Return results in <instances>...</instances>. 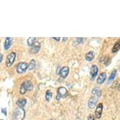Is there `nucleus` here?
<instances>
[{
  "label": "nucleus",
  "instance_id": "obj_1",
  "mask_svg": "<svg viewBox=\"0 0 120 120\" xmlns=\"http://www.w3.org/2000/svg\"><path fill=\"white\" fill-rule=\"evenodd\" d=\"M25 116V111L23 108H17L14 110L12 114L13 120H23Z\"/></svg>",
  "mask_w": 120,
  "mask_h": 120
},
{
  "label": "nucleus",
  "instance_id": "obj_2",
  "mask_svg": "<svg viewBox=\"0 0 120 120\" xmlns=\"http://www.w3.org/2000/svg\"><path fill=\"white\" fill-rule=\"evenodd\" d=\"M32 89H33L32 83L29 81H25V82L22 83V84L21 85V87H20V93L22 94H24L27 91L32 90Z\"/></svg>",
  "mask_w": 120,
  "mask_h": 120
},
{
  "label": "nucleus",
  "instance_id": "obj_3",
  "mask_svg": "<svg viewBox=\"0 0 120 120\" xmlns=\"http://www.w3.org/2000/svg\"><path fill=\"white\" fill-rule=\"evenodd\" d=\"M68 95V91L67 89L64 87H60L57 89V99L58 101L60 100L61 98H65Z\"/></svg>",
  "mask_w": 120,
  "mask_h": 120
},
{
  "label": "nucleus",
  "instance_id": "obj_4",
  "mask_svg": "<svg viewBox=\"0 0 120 120\" xmlns=\"http://www.w3.org/2000/svg\"><path fill=\"white\" fill-rule=\"evenodd\" d=\"M16 58V53L15 52H11V53H9L6 57V65L7 67H10L11 65L13 64L15 62Z\"/></svg>",
  "mask_w": 120,
  "mask_h": 120
},
{
  "label": "nucleus",
  "instance_id": "obj_5",
  "mask_svg": "<svg viewBox=\"0 0 120 120\" xmlns=\"http://www.w3.org/2000/svg\"><path fill=\"white\" fill-rule=\"evenodd\" d=\"M28 64L26 62H20L17 65V67H16L17 72L19 73V74H22V73L25 72L28 68Z\"/></svg>",
  "mask_w": 120,
  "mask_h": 120
},
{
  "label": "nucleus",
  "instance_id": "obj_6",
  "mask_svg": "<svg viewBox=\"0 0 120 120\" xmlns=\"http://www.w3.org/2000/svg\"><path fill=\"white\" fill-rule=\"evenodd\" d=\"M102 108H103V106H102V103H99L98 104L96 107V111H95V116H96L98 119L100 118L101 117V114L102 112Z\"/></svg>",
  "mask_w": 120,
  "mask_h": 120
},
{
  "label": "nucleus",
  "instance_id": "obj_7",
  "mask_svg": "<svg viewBox=\"0 0 120 120\" xmlns=\"http://www.w3.org/2000/svg\"><path fill=\"white\" fill-rule=\"evenodd\" d=\"M40 43H39V41H38L37 40L34 43V44L32 46V49L30 50V52L33 54L37 53L39 51L40 49Z\"/></svg>",
  "mask_w": 120,
  "mask_h": 120
},
{
  "label": "nucleus",
  "instance_id": "obj_8",
  "mask_svg": "<svg viewBox=\"0 0 120 120\" xmlns=\"http://www.w3.org/2000/svg\"><path fill=\"white\" fill-rule=\"evenodd\" d=\"M98 68L97 67L96 65H93L92 67H91V71H90V74H91V77L92 80H94V78L96 77L97 74H98Z\"/></svg>",
  "mask_w": 120,
  "mask_h": 120
},
{
  "label": "nucleus",
  "instance_id": "obj_9",
  "mask_svg": "<svg viewBox=\"0 0 120 120\" xmlns=\"http://www.w3.org/2000/svg\"><path fill=\"white\" fill-rule=\"evenodd\" d=\"M69 72V69L68 67H64L61 69V70L60 71V73L59 74L61 76L62 78H65L67 77V75Z\"/></svg>",
  "mask_w": 120,
  "mask_h": 120
},
{
  "label": "nucleus",
  "instance_id": "obj_10",
  "mask_svg": "<svg viewBox=\"0 0 120 120\" xmlns=\"http://www.w3.org/2000/svg\"><path fill=\"white\" fill-rule=\"evenodd\" d=\"M106 79V72H102L99 75L98 78L97 79V83L98 84H101L104 82Z\"/></svg>",
  "mask_w": 120,
  "mask_h": 120
},
{
  "label": "nucleus",
  "instance_id": "obj_11",
  "mask_svg": "<svg viewBox=\"0 0 120 120\" xmlns=\"http://www.w3.org/2000/svg\"><path fill=\"white\" fill-rule=\"evenodd\" d=\"M97 101H98V99H97V98L96 97H91V98H90V99H89L88 101V106L91 109L94 108L95 107V106H96Z\"/></svg>",
  "mask_w": 120,
  "mask_h": 120
},
{
  "label": "nucleus",
  "instance_id": "obj_12",
  "mask_svg": "<svg viewBox=\"0 0 120 120\" xmlns=\"http://www.w3.org/2000/svg\"><path fill=\"white\" fill-rule=\"evenodd\" d=\"M11 42H12V38L10 37H7L5 40L4 41V47L5 50H8L9 48L11 45Z\"/></svg>",
  "mask_w": 120,
  "mask_h": 120
},
{
  "label": "nucleus",
  "instance_id": "obj_13",
  "mask_svg": "<svg viewBox=\"0 0 120 120\" xmlns=\"http://www.w3.org/2000/svg\"><path fill=\"white\" fill-rule=\"evenodd\" d=\"M94 55L95 53L94 52H89L88 53H86V55L85 56L86 60H87V61H91V60H93V59H94Z\"/></svg>",
  "mask_w": 120,
  "mask_h": 120
},
{
  "label": "nucleus",
  "instance_id": "obj_14",
  "mask_svg": "<svg viewBox=\"0 0 120 120\" xmlns=\"http://www.w3.org/2000/svg\"><path fill=\"white\" fill-rule=\"evenodd\" d=\"M16 104H17V105H18L19 108H23L25 106V104H26V99L25 98L20 99H18V100L17 101Z\"/></svg>",
  "mask_w": 120,
  "mask_h": 120
},
{
  "label": "nucleus",
  "instance_id": "obj_15",
  "mask_svg": "<svg viewBox=\"0 0 120 120\" xmlns=\"http://www.w3.org/2000/svg\"><path fill=\"white\" fill-rule=\"evenodd\" d=\"M92 93H93V94L98 96H101V91L100 89L98 87H94L93 91H92Z\"/></svg>",
  "mask_w": 120,
  "mask_h": 120
},
{
  "label": "nucleus",
  "instance_id": "obj_16",
  "mask_svg": "<svg viewBox=\"0 0 120 120\" xmlns=\"http://www.w3.org/2000/svg\"><path fill=\"white\" fill-rule=\"evenodd\" d=\"M120 49V41H117L115 44H114V47H112V52L115 53L116 52H118Z\"/></svg>",
  "mask_w": 120,
  "mask_h": 120
},
{
  "label": "nucleus",
  "instance_id": "obj_17",
  "mask_svg": "<svg viewBox=\"0 0 120 120\" xmlns=\"http://www.w3.org/2000/svg\"><path fill=\"white\" fill-rule=\"evenodd\" d=\"M37 41V38L35 37H30L27 40V43L28 45L30 47H32L34 44V43Z\"/></svg>",
  "mask_w": 120,
  "mask_h": 120
},
{
  "label": "nucleus",
  "instance_id": "obj_18",
  "mask_svg": "<svg viewBox=\"0 0 120 120\" xmlns=\"http://www.w3.org/2000/svg\"><path fill=\"white\" fill-rule=\"evenodd\" d=\"M36 65V62L35 60L34 59H32V60L30 61V64L28 65V69H29V70H32V69H34Z\"/></svg>",
  "mask_w": 120,
  "mask_h": 120
},
{
  "label": "nucleus",
  "instance_id": "obj_19",
  "mask_svg": "<svg viewBox=\"0 0 120 120\" xmlns=\"http://www.w3.org/2000/svg\"><path fill=\"white\" fill-rule=\"evenodd\" d=\"M52 97V93L50 90H47L45 93V99L47 101H49Z\"/></svg>",
  "mask_w": 120,
  "mask_h": 120
},
{
  "label": "nucleus",
  "instance_id": "obj_20",
  "mask_svg": "<svg viewBox=\"0 0 120 120\" xmlns=\"http://www.w3.org/2000/svg\"><path fill=\"white\" fill-rule=\"evenodd\" d=\"M116 70H114V71H112V73H111V74L110 77L109 78V82L111 81H112L113 79H114V77H116Z\"/></svg>",
  "mask_w": 120,
  "mask_h": 120
},
{
  "label": "nucleus",
  "instance_id": "obj_21",
  "mask_svg": "<svg viewBox=\"0 0 120 120\" xmlns=\"http://www.w3.org/2000/svg\"><path fill=\"white\" fill-rule=\"evenodd\" d=\"M87 120H95V117L94 115H93V114H90V115L88 116Z\"/></svg>",
  "mask_w": 120,
  "mask_h": 120
},
{
  "label": "nucleus",
  "instance_id": "obj_22",
  "mask_svg": "<svg viewBox=\"0 0 120 120\" xmlns=\"http://www.w3.org/2000/svg\"><path fill=\"white\" fill-rule=\"evenodd\" d=\"M52 38H53V39L55 40H57V41H59V40H60V38H59V37H58V38L53 37Z\"/></svg>",
  "mask_w": 120,
  "mask_h": 120
},
{
  "label": "nucleus",
  "instance_id": "obj_23",
  "mask_svg": "<svg viewBox=\"0 0 120 120\" xmlns=\"http://www.w3.org/2000/svg\"><path fill=\"white\" fill-rule=\"evenodd\" d=\"M3 60V55L0 53V63L1 62V61H2Z\"/></svg>",
  "mask_w": 120,
  "mask_h": 120
},
{
  "label": "nucleus",
  "instance_id": "obj_24",
  "mask_svg": "<svg viewBox=\"0 0 120 120\" xmlns=\"http://www.w3.org/2000/svg\"><path fill=\"white\" fill-rule=\"evenodd\" d=\"M118 89H119V91L120 92V85H119V87H118Z\"/></svg>",
  "mask_w": 120,
  "mask_h": 120
},
{
  "label": "nucleus",
  "instance_id": "obj_25",
  "mask_svg": "<svg viewBox=\"0 0 120 120\" xmlns=\"http://www.w3.org/2000/svg\"><path fill=\"white\" fill-rule=\"evenodd\" d=\"M54 120V119H50V120Z\"/></svg>",
  "mask_w": 120,
  "mask_h": 120
},
{
  "label": "nucleus",
  "instance_id": "obj_26",
  "mask_svg": "<svg viewBox=\"0 0 120 120\" xmlns=\"http://www.w3.org/2000/svg\"></svg>",
  "mask_w": 120,
  "mask_h": 120
}]
</instances>
